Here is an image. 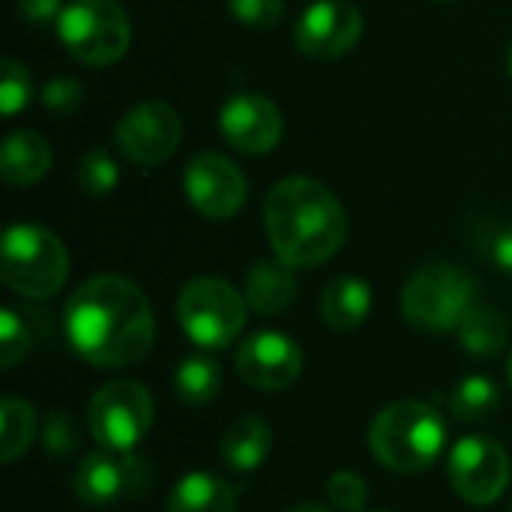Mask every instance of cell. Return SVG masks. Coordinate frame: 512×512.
Listing matches in <instances>:
<instances>
[{"mask_svg":"<svg viewBox=\"0 0 512 512\" xmlns=\"http://www.w3.org/2000/svg\"><path fill=\"white\" fill-rule=\"evenodd\" d=\"M507 60H510V72H512V42H510V57H507Z\"/></svg>","mask_w":512,"mask_h":512,"instance_id":"obj_36","label":"cell"},{"mask_svg":"<svg viewBox=\"0 0 512 512\" xmlns=\"http://www.w3.org/2000/svg\"><path fill=\"white\" fill-rule=\"evenodd\" d=\"M219 387H222V369L216 360H210L204 354L186 357L174 372V390H177L180 402H186V405L213 402Z\"/></svg>","mask_w":512,"mask_h":512,"instance_id":"obj_24","label":"cell"},{"mask_svg":"<svg viewBox=\"0 0 512 512\" xmlns=\"http://www.w3.org/2000/svg\"><path fill=\"white\" fill-rule=\"evenodd\" d=\"M459 339L471 357H498L507 348V321L498 309L474 303L459 324Z\"/></svg>","mask_w":512,"mask_h":512,"instance_id":"obj_21","label":"cell"},{"mask_svg":"<svg viewBox=\"0 0 512 512\" xmlns=\"http://www.w3.org/2000/svg\"><path fill=\"white\" fill-rule=\"evenodd\" d=\"M177 321L195 345L219 351L228 348L246 327V300L231 282L198 276L186 282L177 297Z\"/></svg>","mask_w":512,"mask_h":512,"instance_id":"obj_7","label":"cell"},{"mask_svg":"<svg viewBox=\"0 0 512 512\" xmlns=\"http://www.w3.org/2000/svg\"><path fill=\"white\" fill-rule=\"evenodd\" d=\"M474 303V279L453 264H426L402 288V315L420 333L459 330Z\"/></svg>","mask_w":512,"mask_h":512,"instance_id":"obj_5","label":"cell"},{"mask_svg":"<svg viewBox=\"0 0 512 512\" xmlns=\"http://www.w3.org/2000/svg\"><path fill=\"white\" fill-rule=\"evenodd\" d=\"M297 300V276L285 261H258L246 276V303L258 315H279Z\"/></svg>","mask_w":512,"mask_h":512,"instance_id":"obj_19","label":"cell"},{"mask_svg":"<svg viewBox=\"0 0 512 512\" xmlns=\"http://www.w3.org/2000/svg\"><path fill=\"white\" fill-rule=\"evenodd\" d=\"M450 483L468 504H495L510 486V456L486 435H468L450 450Z\"/></svg>","mask_w":512,"mask_h":512,"instance_id":"obj_10","label":"cell"},{"mask_svg":"<svg viewBox=\"0 0 512 512\" xmlns=\"http://www.w3.org/2000/svg\"><path fill=\"white\" fill-rule=\"evenodd\" d=\"M237 375L255 387V390H267V393H279L285 387H291L300 372H303V348L276 330H261L252 333L240 351H237Z\"/></svg>","mask_w":512,"mask_h":512,"instance_id":"obj_14","label":"cell"},{"mask_svg":"<svg viewBox=\"0 0 512 512\" xmlns=\"http://www.w3.org/2000/svg\"><path fill=\"white\" fill-rule=\"evenodd\" d=\"M363 36V12L354 0H315L294 27L297 48L312 60H336Z\"/></svg>","mask_w":512,"mask_h":512,"instance_id":"obj_13","label":"cell"},{"mask_svg":"<svg viewBox=\"0 0 512 512\" xmlns=\"http://www.w3.org/2000/svg\"><path fill=\"white\" fill-rule=\"evenodd\" d=\"M507 369H510V387H512V354H510V366H507Z\"/></svg>","mask_w":512,"mask_h":512,"instance_id":"obj_35","label":"cell"},{"mask_svg":"<svg viewBox=\"0 0 512 512\" xmlns=\"http://www.w3.org/2000/svg\"><path fill=\"white\" fill-rule=\"evenodd\" d=\"M36 435H39L36 411L18 396H6L0 402V462L9 465L18 456H24L33 447Z\"/></svg>","mask_w":512,"mask_h":512,"instance_id":"obj_22","label":"cell"},{"mask_svg":"<svg viewBox=\"0 0 512 512\" xmlns=\"http://www.w3.org/2000/svg\"><path fill=\"white\" fill-rule=\"evenodd\" d=\"M120 180V171H117V162L108 156V150H90L84 159H81V168H78V183L87 195L93 198H102L108 195Z\"/></svg>","mask_w":512,"mask_h":512,"instance_id":"obj_27","label":"cell"},{"mask_svg":"<svg viewBox=\"0 0 512 512\" xmlns=\"http://www.w3.org/2000/svg\"><path fill=\"white\" fill-rule=\"evenodd\" d=\"M51 168V147L42 135L30 129H18L6 135L0 153V177L9 186H33Z\"/></svg>","mask_w":512,"mask_h":512,"instance_id":"obj_17","label":"cell"},{"mask_svg":"<svg viewBox=\"0 0 512 512\" xmlns=\"http://www.w3.org/2000/svg\"><path fill=\"white\" fill-rule=\"evenodd\" d=\"M183 192L204 219H231L246 204V177L222 153H198L183 174Z\"/></svg>","mask_w":512,"mask_h":512,"instance_id":"obj_12","label":"cell"},{"mask_svg":"<svg viewBox=\"0 0 512 512\" xmlns=\"http://www.w3.org/2000/svg\"><path fill=\"white\" fill-rule=\"evenodd\" d=\"M183 138V120L168 102H141L135 105L114 129L117 150L135 165H159L165 162Z\"/></svg>","mask_w":512,"mask_h":512,"instance_id":"obj_11","label":"cell"},{"mask_svg":"<svg viewBox=\"0 0 512 512\" xmlns=\"http://www.w3.org/2000/svg\"><path fill=\"white\" fill-rule=\"evenodd\" d=\"M231 15L249 30H270L285 15V0H228Z\"/></svg>","mask_w":512,"mask_h":512,"instance_id":"obj_29","label":"cell"},{"mask_svg":"<svg viewBox=\"0 0 512 512\" xmlns=\"http://www.w3.org/2000/svg\"><path fill=\"white\" fill-rule=\"evenodd\" d=\"M222 138L246 153V156H264L270 153L282 138V111L261 93H237L222 105L219 114Z\"/></svg>","mask_w":512,"mask_h":512,"instance_id":"obj_15","label":"cell"},{"mask_svg":"<svg viewBox=\"0 0 512 512\" xmlns=\"http://www.w3.org/2000/svg\"><path fill=\"white\" fill-rule=\"evenodd\" d=\"M480 246L486 249L489 261L510 273L512 276V222H504V225H492L489 231H483V240Z\"/></svg>","mask_w":512,"mask_h":512,"instance_id":"obj_31","label":"cell"},{"mask_svg":"<svg viewBox=\"0 0 512 512\" xmlns=\"http://www.w3.org/2000/svg\"><path fill=\"white\" fill-rule=\"evenodd\" d=\"M75 495L90 507H105L114 501L147 498L156 486V471L150 459L135 453H90L75 471Z\"/></svg>","mask_w":512,"mask_h":512,"instance_id":"obj_9","label":"cell"},{"mask_svg":"<svg viewBox=\"0 0 512 512\" xmlns=\"http://www.w3.org/2000/svg\"><path fill=\"white\" fill-rule=\"evenodd\" d=\"M270 447H273V432H270L267 420H261L255 414H243L222 432L219 456L231 471L249 474V471L261 468V462H267Z\"/></svg>","mask_w":512,"mask_h":512,"instance_id":"obj_16","label":"cell"},{"mask_svg":"<svg viewBox=\"0 0 512 512\" xmlns=\"http://www.w3.org/2000/svg\"><path fill=\"white\" fill-rule=\"evenodd\" d=\"M57 33L66 51L87 66L117 63L132 42L129 15L114 0H72L57 15Z\"/></svg>","mask_w":512,"mask_h":512,"instance_id":"obj_6","label":"cell"},{"mask_svg":"<svg viewBox=\"0 0 512 512\" xmlns=\"http://www.w3.org/2000/svg\"><path fill=\"white\" fill-rule=\"evenodd\" d=\"M327 495L342 512H360L369 501V486L354 471H336L327 480Z\"/></svg>","mask_w":512,"mask_h":512,"instance_id":"obj_30","label":"cell"},{"mask_svg":"<svg viewBox=\"0 0 512 512\" xmlns=\"http://www.w3.org/2000/svg\"><path fill=\"white\" fill-rule=\"evenodd\" d=\"M72 351L99 369L141 363L156 339V318L144 291L123 276H93L72 291L63 312Z\"/></svg>","mask_w":512,"mask_h":512,"instance_id":"obj_1","label":"cell"},{"mask_svg":"<svg viewBox=\"0 0 512 512\" xmlns=\"http://www.w3.org/2000/svg\"><path fill=\"white\" fill-rule=\"evenodd\" d=\"M3 285L30 300L54 297L69 276V252L63 240L42 225H12L0 252Z\"/></svg>","mask_w":512,"mask_h":512,"instance_id":"obj_4","label":"cell"},{"mask_svg":"<svg viewBox=\"0 0 512 512\" xmlns=\"http://www.w3.org/2000/svg\"><path fill=\"white\" fill-rule=\"evenodd\" d=\"M33 96V81L27 66H21L12 57H3L0 63V111L3 117H15L21 108H27Z\"/></svg>","mask_w":512,"mask_h":512,"instance_id":"obj_25","label":"cell"},{"mask_svg":"<svg viewBox=\"0 0 512 512\" xmlns=\"http://www.w3.org/2000/svg\"><path fill=\"white\" fill-rule=\"evenodd\" d=\"M27 354H30V333L24 321L12 309H3L0 312V366L15 369Z\"/></svg>","mask_w":512,"mask_h":512,"instance_id":"obj_28","label":"cell"},{"mask_svg":"<svg viewBox=\"0 0 512 512\" xmlns=\"http://www.w3.org/2000/svg\"><path fill=\"white\" fill-rule=\"evenodd\" d=\"M39 444L51 456H69V453H75L78 444H81L78 423L66 411H60V408L48 411V417L39 426Z\"/></svg>","mask_w":512,"mask_h":512,"instance_id":"obj_26","label":"cell"},{"mask_svg":"<svg viewBox=\"0 0 512 512\" xmlns=\"http://www.w3.org/2000/svg\"><path fill=\"white\" fill-rule=\"evenodd\" d=\"M372 312V288L357 276L333 279L321 294V321L336 333L357 330Z\"/></svg>","mask_w":512,"mask_h":512,"instance_id":"obj_18","label":"cell"},{"mask_svg":"<svg viewBox=\"0 0 512 512\" xmlns=\"http://www.w3.org/2000/svg\"><path fill=\"white\" fill-rule=\"evenodd\" d=\"M165 512H237V495L225 480L195 471L174 486Z\"/></svg>","mask_w":512,"mask_h":512,"instance_id":"obj_20","label":"cell"},{"mask_svg":"<svg viewBox=\"0 0 512 512\" xmlns=\"http://www.w3.org/2000/svg\"><path fill=\"white\" fill-rule=\"evenodd\" d=\"M291 512H330L327 507H321V504H300V507H294Z\"/></svg>","mask_w":512,"mask_h":512,"instance_id":"obj_34","label":"cell"},{"mask_svg":"<svg viewBox=\"0 0 512 512\" xmlns=\"http://www.w3.org/2000/svg\"><path fill=\"white\" fill-rule=\"evenodd\" d=\"M444 444V417L426 402H396L369 426L372 456L396 474H420L432 468Z\"/></svg>","mask_w":512,"mask_h":512,"instance_id":"obj_3","label":"cell"},{"mask_svg":"<svg viewBox=\"0 0 512 512\" xmlns=\"http://www.w3.org/2000/svg\"><path fill=\"white\" fill-rule=\"evenodd\" d=\"M153 426L150 390L138 381L117 378L99 387L87 405V429L102 450L132 453Z\"/></svg>","mask_w":512,"mask_h":512,"instance_id":"obj_8","label":"cell"},{"mask_svg":"<svg viewBox=\"0 0 512 512\" xmlns=\"http://www.w3.org/2000/svg\"><path fill=\"white\" fill-rule=\"evenodd\" d=\"M450 408H453V417L465 426H474V423H486L498 414L501 408V390L492 378L486 375H471L465 378L456 390H453V399H450Z\"/></svg>","mask_w":512,"mask_h":512,"instance_id":"obj_23","label":"cell"},{"mask_svg":"<svg viewBox=\"0 0 512 512\" xmlns=\"http://www.w3.org/2000/svg\"><path fill=\"white\" fill-rule=\"evenodd\" d=\"M18 9L27 21L33 24H42V21H51L54 15H60V0H18Z\"/></svg>","mask_w":512,"mask_h":512,"instance_id":"obj_33","label":"cell"},{"mask_svg":"<svg viewBox=\"0 0 512 512\" xmlns=\"http://www.w3.org/2000/svg\"><path fill=\"white\" fill-rule=\"evenodd\" d=\"M78 99H81V87H78V81H69V78L51 81L42 93V105L54 108V111H69L78 105Z\"/></svg>","mask_w":512,"mask_h":512,"instance_id":"obj_32","label":"cell"},{"mask_svg":"<svg viewBox=\"0 0 512 512\" xmlns=\"http://www.w3.org/2000/svg\"><path fill=\"white\" fill-rule=\"evenodd\" d=\"M264 228L276 258L294 270L321 267L348 240L342 201L312 177H288L267 192Z\"/></svg>","mask_w":512,"mask_h":512,"instance_id":"obj_2","label":"cell"}]
</instances>
